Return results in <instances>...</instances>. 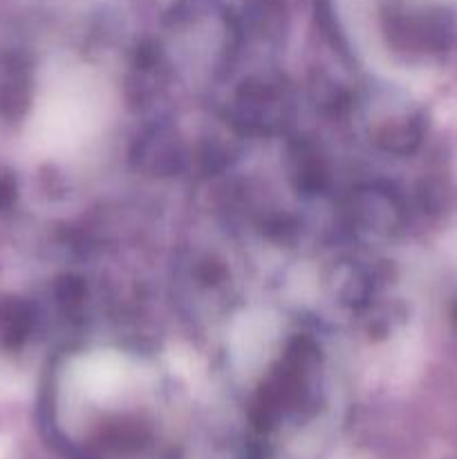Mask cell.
I'll return each instance as SVG.
<instances>
[{
    "instance_id": "cell-1",
    "label": "cell",
    "mask_w": 457,
    "mask_h": 459,
    "mask_svg": "<svg viewBox=\"0 0 457 459\" xmlns=\"http://www.w3.org/2000/svg\"><path fill=\"white\" fill-rule=\"evenodd\" d=\"M455 318H457V305H455Z\"/></svg>"
}]
</instances>
